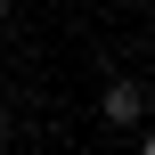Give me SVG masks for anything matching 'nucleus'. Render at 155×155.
Here are the masks:
<instances>
[{"label": "nucleus", "instance_id": "1", "mask_svg": "<svg viewBox=\"0 0 155 155\" xmlns=\"http://www.w3.org/2000/svg\"><path fill=\"white\" fill-rule=\"evenodd\" d=\"M98 114H106V131H139V114H147V82L114 74V82H106V98H98Z\"/></svg>", "mask_w": 155, "mask_h": 155}, {"label": "nucleus", "instance_id": "2", "mask_svg": "<svg viewBox=\"0 0 155 155\" xmlns=\"http://www.w3.org/2000/svg\"><path fill=\"white\" fill-rule=\"evenodd\" d=\"M0 139H8V106H0Z\"/></svg>", "mask_w": 155, "mask_h": 155}, {"label": "nucleus", "instance_id": "3", "mask_svg": "<svg viewBox=\"0 0 155 155\" xmlns=\"http://www.w3.org/2000/svg\"><path fill=\"white\" fill-rule=\"evenodd\" d=\"M0 25H8V0H0Z\"/></svg>", "mask_w": 155, "mask_h": 155}]
</instances>
